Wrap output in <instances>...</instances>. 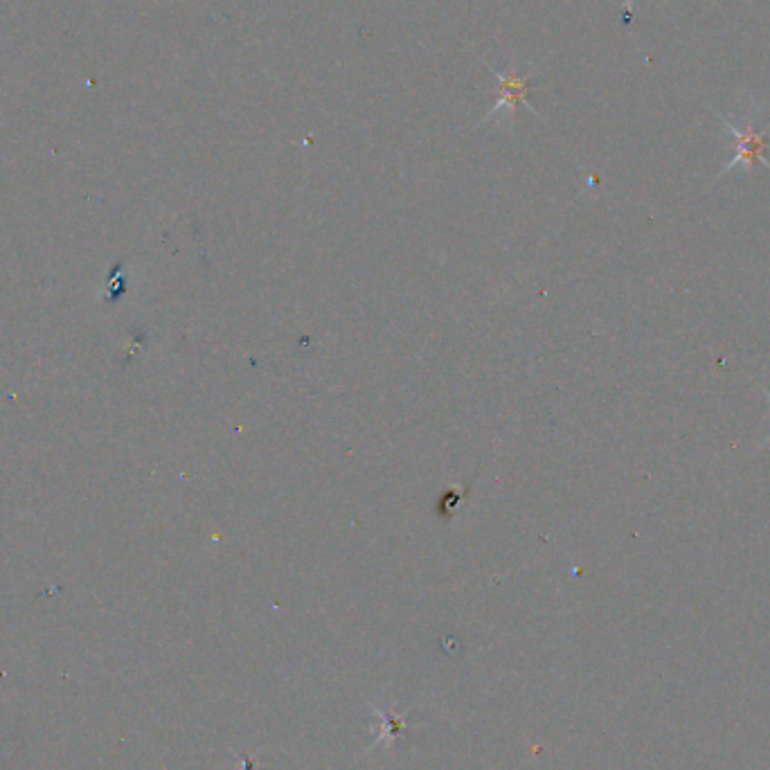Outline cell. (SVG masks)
Wrapping results in <instances>:
<instances>
[{"mask_svg":"<svg viewBox=\"0 0 770 770\" xmlns=\"http://www.w3.org/2000/svg\"><path fill=\"white\" fill-rule=\"evenodd\" d=\"M723 122H725V127H728V131L734 136V140H737V154H734L732 163L725 167V172H730V169H734L737 165H746L748 169H752V167H755L757 160H761V163H764L766 167H770L766 160H764V131H757L755 129V120H750L746 124V131H739L728 120H723Z\"/></svg>","mask_w":770,"mask_h":770,"instance_id":"6da1fadb","label":"cell"},{"mask_svg":"<svg viewBox=\"0 0 770 770\" xmlns=\"http://www.w3.org/2000/svg\"><path fill=\"white\" fill-rule=\"evenodd\" d=\"M491 73H494V77H498L500 88H503V97H500V100L496 102V106L489 111V115H487L485 120L494 118V115L500 113V111H509V115H512V118H516V104L518 102L527 104V109H530V102H527V91H530V77H518L516 73L505 75V73H500V70H491Z\"/></svg>","mask_w":770,"mask_h":770,"instance_id":"7a4b0ae2","label":"cell"},{"mask_svg":"<svg viewBox=\"0 0 770 770\" xmlns=\"http://www.w3.org/2000/svg\"><path fill=\"white\" fill-rule=\"evenodd\" d=\"M464 498V494H462V491L460 489H451V491H444V494H442V500H440V505H437V509H442V512H437V514H455V512H458V507H460V500Z\"/></svg>","mask_w":770,"mask_h":770,"instance_id":"3957f363","label":"cell"},{"mask_svg":"<svg viewBox=\"0 0 770 770\" xmlns=\"http://www.w3.org/2000/svg\"><path fill=\"white\" fill-rule=\"evenodd\" d=\"M766 395H768V392H766ZM768 399H770V395H768ZM766 442H770V435H768V440Z\"/></svg>","mask_w":770,"mask_h":770,"instance_id":"277c9868","label":"cell"}]
</instances>
